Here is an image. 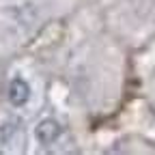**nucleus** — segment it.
I'll return each instance as SVG.
<instances>
[{
  "mask_svg": "<svg viewBox=\"0 0 155 155\" xmlns=\"http://www.w3.org/2000/svg\"><path fill=\"white\" fill-rule=\"evenodd\" d=\"M61 125H58V121L54 119H43L39 121V125L35 127V138L41 142V144H54L58 138H61Z\"/></svg>",
  "mask_w": 155,
  "mask_h": 155,
  "instance_id": "obj_1",
  "label": "nucleus"
},
{
  "mask_svg": "<svg viewBox=\"0 0 155 155\" xmlns=\"http://www.w3.org/2000/svg\"><path fill=\"white\" fill-rule=\"evenodd\" d=\"M7 97H9L11 106H15V108H22L24 104H28V99H30L28 82L22 80V78H13L11 84H9V91H7Z\"/></svg>",
  "mask_w": 155,
  "mask_h": 155,
  "instance_id": "obj_2",
  "label": "nucleus"
},
{
  "mask_svg": "<svg viewBox=\"0 0 155 155\" xmlns=\"http://www.w3.org/2000/svg\"><path fill=\"white\" fill-rule=\"evenodd\" d=\"M13 134H15V123H2V127H0V140L9 142L13 138Z\"/></svg>",
  "mask_w": 155,
  "mask_h": 155,
  "instance_id": "obj_3",
  "label": "nucleus"
}]
</instances>
